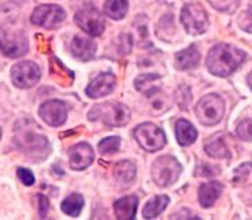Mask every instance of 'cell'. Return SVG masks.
<instances>
[{
  "mask_svg": "<svg viewBox=\"0 0 252 220\" xmlns=\"http://www.w3.org/2000/svg\"><path fill=\"white\" fill-rule=\"evenodd\" d=\"M40 127L32 120H22L15 125L14 140L18 148L35 162L45 159L49 154L48 139L38 132Z\"/></svg>",
  "mask_w": 252,
  "mask_h": 220,
  "instance_id": "obj_1",
  "label": "cell"
},
{
  "mask_svg": "<svg viewBox=\"0 0 252 220\" xmlns=\"http://www.w3.org/2000/svg\"><path fill=\"white\" fill-rule=\"evenodd\" d=\"M246 57V52H243L239 48L229 44H218L207 55L206 65L213 75L223 78L232 75L243 64Z\"/></svg>",
  "mask_w": 252,
  "mask_h": 220,
  "instance_id": "obj_2",
  "label": "cell"
},
{
  "mask_svg": "<svg viewBox=\"0 0 252 220\" xmlns=\"http://www.w3.org/2000/svg\"><path fill=\"white\" fill-rule=\"evenodd\" d=\"M92 121H101L106 127H123L129 120V110L118 102H105L97 105L89 113Z\"/></svg>",
  "mask_w": 252,
  "mask_h": 220,
  "instance_id": "obj_3",
  "label": "cell"
},
{
  "mask_svg": "<svg viewBox=\"0 0 252 220\" xmlns=\"http://www.w3.org/2000/svg\"><path fill=\"white\" fill-rule=\"evenodd\" d=\"M196 117L200 124L211 127L216 125L222 120L225 113V104L223 99L217 94H209L200 99L195 108Z\"/></svg>",
  "mask_w": 252,
  "mask_h": 220,
  "instance_id": "obj_4",
  "label": "cell"
},
{
  "mask_svg": "<svg viewBox=\"0 0 252 220\" xmlns=\"http://www.w3.org/2000/svg\"><path fill=\"white\" fill-rule=\"evenodd\" d=\"M182 173V166L176 159L169 155L159 157L153 163L152 177L153 181L158 186L166 188L175 184L177 178L180 177Z\"/></svg>",
  "mask_w": 252,
  "mask_h": 220,
  "instance_id": "obj_5",
  "label": "cell"
},
{
  "mask_svg": "<svg viewBox=\"0 0 252 220\" xmlns=\"http://www.w3.org/2000/svg\"><path fill=\"white\" fill-rule=\"evenodd\" d=\"M134 136L138 144L149 152H156V151L161 150L166 143L164 131L152 122H145V124L138 125L135 128Z\"/></svg>",
  "mask_w": 252,
  "mask_h": 220,
  "instance_id": "obj_6",
  "label": "cell"
},
{
  "mask_svg": "<svg viewBox=\"0 0 252 220\" xmlns=\"http://www.w3.org/2000/svg\"><path fill=\"white\" fill-rule=\"evenodd\" d=\"M65 19L64 10L56 4H42L35 8L30 21L35 26H40L44 29H55L63 24Z\"/></svg>",
  "mask_w": 252,
  "mask_h": 220,
  "instance_id": "obj_7",
  "label": "cell"
},
{
  "mask_svg": "<svg viewBox=\"0 0 252 220\" xmlns=\"http://www.w3.org/2000/svg\"><path fill=\"white\" fill-rule=\"evenodd\" d=\"M182 24L189 34H202L209 28V18L199 4H187L182 10Z\"/></svg>",
  "mask_w": 252,
  "mask_h": 220,
  "instance_id": "obj_8",
  "label": "cell"
},
{
  "mask_svg": "<svg viewBox=\"0 0 252 220\" xmlns=\"http://www.w3.org/2000/svg\"><path fill=\"white\" fill-rule=\"evenodd\" d=\"M40 78H41L40 67L33 61H21L12 67V83L19 88H30L35 86Z\"/></svg>",
  "mask_w": 252,
  "mask_h": 220,
  "instance_id": "obj_9",
  "label": "cell"
},
{
  "mask_svg": "<svg viewBox=\"0 0 252 220\" xmlns=\"http://www.w3.org/2000/svg\"><path fill=\"white\" fill-rule=\"evenodd\" d=\"M75 24L88 34L93 37H98L102 34L105 29V21L104 17L95 7L90 6L76 12Z\"/></svg>",
  "mask_w": 252,
  "mask_h": 220,
  "instance_id": "obj_10",
  "label": "cell"
},
{
  "mask_svg": "<svg viewBox=\"0 0 252 220\" xmlns=\"http://www.w3.org/2000/svg\"><path fill=\"white\" fill-rule=\"evenodd\" d=\"M28 51L29 44L25 35L0 29V52L4 56L17 58L24 56Z\"/></svg>",
  "mask_w": 252,
  "mask_h": 220,
  "instance_id": "obj_11",
  "label": "cell"
},
{
  "mask_svg": "<svg viewBox=\"0 0 252 220\" xmlns=\"http://www.w3.org/2000/svg\"><path fill=\"white\" fill-rule=\"evenodd\" d=\"M67 105L58 99L47 101L45 104L41 105L38 110V114L44 121L51 127H60L65 122L67 118Z\"/></svg>",
  "mask_w": 252,
  "mask_h": 220,
  "instance_id": "obj_12",
  "label": "cell"
},
{
  "mask_svg": "<svg viewBox=\"0 0 252 220\" xmlns=\"http://www.w3.org/2000/svg\"><path fill=\"white\" fill-rule=\"evenodd\" d=\"M116 87V78L111 72L100 74L86 88V94L90 98H101L113 93Z\"/></svg>",
  "mask_w": 252,
  "mask_h": 220,
  "instance_id": "obj_13",
  "label": "cell"
},
{
  "mask_svg": "<svg viewBox=\"0 0 252 220\" xmlns=\"http://www.w3.org/2000/svg\"><path fill=\"white\" fill-rule=\"evenodd\" d=\"M94 161L93 148L88 143H78L70 150V167L72 170H83Z\"/></svg>",
  "mask_w": 252,
  "mask_h": 220,
  "instance_id": "obj_14",
  "label": "cell"
},
{
  "mask_svg": "<svg viewBox=\"0 0 252 220\" xmlns=\"http://www.w3.org/2000/svg\"><path fill=\"white\" fill-rule=\"evenodd\" d=\"M71 53L81 61H89L95 55V44L82 35H75L71 41Z\"/></svg>",
  "mask_w": 252,
  "mask_h": 220,
  "instance_id": "obj_15",
  "label": "cell"
},
{
  "mask_svg": "<svg viewBox=\"0 0 252 220\" xmlns=\"http://www.w3.org/2000/svg\"><path fill=\"white\" fill-rule=\"evenodd\" d=\"M136 208H138V197L136 196L123 197L118 201H115V205H113L115 215L120 220L135 219Z\"/></svg>",
  "mask_w": 252,
  "mask_h": 220,
  "instance_id": "obj_16",
  "label": "cell"
},
{
  "mask_svg": "<svg viewBox=\"0 0 252 220\" xmlns=\"http://www.w3.org/2000/svg\"><path fill=\"white\" fill-rule=\"evenodd\" d=\"M223 186L220 182H207L199 188V203L203 208H210L217 201L221 193H222Z\"/></svg>",
  "mask_w": 252,
  "mask_h": 220,
  "instance_id": "obj_17",
  "label": "cell"
},
{
  "mask_svg": "<svg viewBox=\"0 0 252 220\" xmlns=\"http://www.w3.org/2000/svg\"><path fill=\"white\" fill-rule=\"evenodd\" d=\"M199 60L200 53L198 51V48L195 45H191L189 48L184 49V51H180L176 55V68L182 71L192 70L199 64Z\"/></svg>",
  "mask_w": 252,
  "mask_h": 220,
  "instance_id": "obj_18",
  "label": "cell"
},
{
  "mask_svg": "<svg viewBox=\"0 0 252 220\" xmlns=\"http://www.w3.org/2000/svg\"><path fill=\"white\" fill-rule=\"evenodd\" d=\"M205 151L209 157L216 158V159H228V158H230L228 147L223 143L222 135L221 134L214 135L213 138H210L206 141Z\"/></svg>",
  "mask_w": 252,
  "mask_h": 220,
  "instance_id": "obj_19",
  "label": "cell"
},
{
  "mask_svg": "<svg viewBox=\"0 0 252 220\" xmlns=\"http://www.w3.org/2000/svg\"><path fill=\"white\" fill-rule=\"evenodd\" d=\"M176 138L179 144L180 145H189L192 144L193 141L198 138V132L196 129L193 128L191 122H188L187 120H183L180 118L176 122Z\"/></svg>",
  "mask_w": 252,
  "mask_h": 220,
  "instance_id": "obj_20",
  "label": "cell"
},
{
  "mask_svg": "<svg viewBox=\"0 0 252 220\" xmlns=\"http://www.w3.org/2000/svg\"><path fill=\"white\" fill-rule=\"evenodd\" d=\"M51 75L55 81L62 86H70L74 81V74L68 68H65L64 64L56 57L51 58Z\"/></svg>",
  "mask_w": 252,
  "mask_h": 220,
  "instance_id": "obj_21",
  "label": "cell"
},
{
  "mask_svg": "<svg viewBox=\"0 0 252 220\" xmlns=\"http://www.w3.org/2000/svg\"><path fill=\"white\" fill-rule=\"evenodd\" d=\"M136 175V166L131 161H122L115 165L113 177L119 184H129Z\"/></svg>",
  "mask_w": 252,
  "mask_h": 220,
  "instance_id": "obj_22",
  "label": "cell"
},
{
  "mask_svg": "<svg viewBox=\"0 0 252 220\" xmlns=\"http://www.w3.org/2000/svg\"><path fill=\"white\" fill-rule=\"evenodd\" d=\"M169 204V197L161 194V196L153 197L150 201L143 208V218L145 219H154L157 218L159 214H162L166 208V205Z\"/></svg>",
  "mask_w": 252,
  "mask_h": 220,
  "instance_id": "obj_23",
  "label": "cell"
},
{
  "mask_svg": "<svg viewBox=\"0 0 252 220\" xmlns=\"http://www.w3.org/2000/svg\"><path fill=\"white\" fill-rule=\"evenodd\" d=\"M128 11V0H106L104 12L112 19H122Z\"/></svg>",
  "mask_w": 252,
  "mask_h": 220,
  "instance_id": "obj_24",
  "label": "cell"
},
{
  "mask_svg": "<svg viewBox=\"0 0 252 220\" xmlns=\"http://www.w3.org/2000/svg\"><path fill=\"white\" fill-rule=\"evenodd\" d=\"M83 203L85 201H83V197L81 194L72 193L67 198H64V201L62 203V211L71 218H76L82 212Z\"/></svg>",
  "mask_w": 252,
  "mask_h": 220,
  "instance_id": "obj_25",
  "label": "cell"
},
{
  "mask_svg": "<svg viewBox=\"0 0 252 220\" xmlns=\"http://www.w3.org/2000/svg\"><path fill=\"white\" fill-rule=\"evenodd\" d=\"M119 148H120V139L118 136L106 138L98 144V150L102 155H112V154L118 152Z\"/></svg>",
  "mask_w": 252,
  "mask_h": 220,
  "instance_id": "obj_26",
  "label": "cell"
},
{
  "mask_svg": "<svg viewBox=\"0 0 252 220\" xmlns=\"http://www.w3.org/2000/svg\"><path fill=\"white\" fill-rule=\"evenodd\" d=\"M173 31H175V28H173L172 15L168 14V15H165V17L159 21V24L157 25V35L162 40V38H164V33H166V34H168V40H170L172 35H173Z\"/></svg>",
  "mask_w": 252,
  "mask_h": 220,
  "instance_id": "obj_27",
  "label": "cell"
},
{
  "mask_svg": "<svg viewBox=\"0 0 252 220\" xmlns=\"http://www.w3.org/2000/svg\"><path fill=\"white\" fill-rule=\"evenodd\" d=\"M211 6L222 12H233L240 4V0H209Z\"/></svg>",
  "mask_w": 252,
  "mask_h": 220,
  "instance_id": "obj_28",
  "label": "cell"
},
{
  "mask_svg": "<svg viewBox=\"0 0 252 220\" xmlns=\"http://www.w3.org/2000/svg\"><path fill=\"white\" fill-rule=\"evenodd\" d=\"M252 174V163H243L240 167L235 170V177H233V182L235 184H244L250 180Z\"/></svg>",
  "mask_w": 252,
  "mask_h": 220,
  "instance_id": "obj_29",
  "label": "cell"
},
{
  "mask_svg": "<svg viewBox=\"0 0 252 220\" xmlns=\"http://www.w3.org/2000/svg\"><path fill=\"white\" fill-rule=\"evenodd\" d=\"M237 136L241 140H246V141H252V120H244L237 125Z\"/></svg>",
  "mask_w": 252,
  "mask_h": 220,
  "instance_id": "obj_30",
  "label": "cell"
},
{
  "mask_svg": "<svg viewBox=\"0 0 252 220\" xmlns=\"http://www.w3.org/2000/svg\"><path fill=\"white\" fill-rule=\"evenodd\" d=\"M177 104L179 106L182 108V109H187L188 104L191 102V93H189V88L186 86L179 87V90H177Z\"/></svg>",
  "mask_w": 252,
  "mask_h": 220,
  "instance_id": "obj_31",
  "label": "cell"
},
{
  "mask_svg": "<svg viewBox=\"0 0 252 220\" xmlns=\"http://www.w3.org/2000/svg\"><path fill=\"white\" fill-rule=\"evenodd\" d=\"M239 26L247 33H252V7L250 10L241 12L239 17Z\"/></svg>",
  "mask_w": 252,
  "mask_h": 220,
  "instance_id": "obj_32",
  "label": "cell"
},
{
  "mask_svg": "<svg viewBox=\"0 0 252 220\" xmlns=\"http://www.w3.org/2000/svg\"><path fill=\"white\" fill-rule=\"evenodd\" d=\"M35 200L38 203V216L40 219H45L48 215V211H49V200L44 194H37L35 196Z\"/></svg>",
  "mask_w": 252,
  "mask_h": 220,
  "instance_id": "obj_33",
  "label": "cell"
},
{
  "mask_svg": "<svg viewBox=\"0 0 252 220\" xmlns=\"http://www.w3.org/2000/svg\"><path fill=\"white\" fill-rule=\"evenodd\" d=\"M17 174H18V177H19V180L22 181V184H24V185L32 186L35 182L34 174L32 173L30 170H28V168L19 167L17 170Z\"/></svg>",
  "mask_w": 252,
  "mask_h": 220,
  "instance_id": "obj_34",
  "label": "cell"
},
{
  "mask_svg": "<svg viewBox=\"0 0 252 220\" xmlns=\"http://www.w3.org/2000/svg\"><path fill=\"white\" fill-rule=\"evenodd\" d=\"M159 76L156 75V74H149V75H141L139 78H136V81H135V87H136V90H139L142 91L143 90V87L145 84H149L150 82L153 81H157Z\"/></svg>",
  "mask_w": 252,
  "mask_h": 220,
  "instance_id": "obj_35",
  "label": "cell"
},
{
  "mask_svg": "<svg viewBox=\"0 0 252 220\" xmlns=\"http://www.w3.org/2000/svg\"><path fill=\"white\" fill-rule=\"evenodd\" d=\"M248 86L252 88V72L248 75Z\"/></svg>",
  "mask_w": 252,
  "mask_h": 220,
  "instance_id": "obj_36",
  "label": "cell"
},
{
  "mask_svg": "<svg viewBox=\"0 0 252 220\" xmlns=\"http://www.w3.org/2000/svg\"><path fill=\"white\" fill-rule=\"evenodd\" d=\"M0 138H1V129H0Z\"/></svg>",
  "mask_w": 252,
  "mask_h": 220,
  "instance_id": "obj_37",
  "label": "cell"
}]
</instances>
